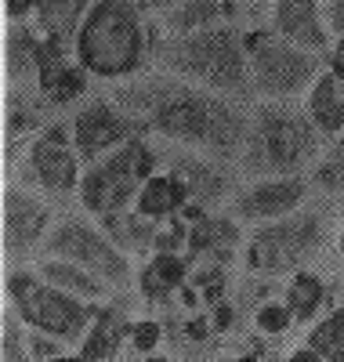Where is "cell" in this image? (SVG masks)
Returning <instances> with one entry per match:
<instances>
[{
	"label": "cell",
	"mask_w": 344,
	"mask_h": 362,
	"mask_svg": "<svg viewBox=\"0 0 344 362\" xmlns=\"http://www.w3.org/2000/svg\"><path fill=\"white\" fill-rule=\"evenodd\" d=\"M40 11V0H4V18L8 22H29Z\"/></svg>",
	"instance_id": "cell-38"
},
{
	"label": "cell",
	"mask_w": 344,
	"mask_h": 362,
	"mask_svg": "<svg viewBox=\"0 0 344 362\" xmlns=\"http://www.w3.org/2000/svg\"><path fill=\"white\" fill-rule=\"evenodd\" d=\"M156 148H160V163L185 177V185H189V192H193V203H200V206H207V210L229 203L232 192L239 189V185H236V170H232L225 160L193 153V148L164 145V141H156Z\"/></svg>",
	"instance_id": "cell-14"
},
{
	"label": "cell",
	"mask_w": 344,
	"mask_h": 362,
	"mask_svg": "<svg viewBox=\"0 0 344 362\" xmlns=\"http://www.w3.org/2000/svg\"><path fill=\"white\" fill-rule=\"evenodd\" d=\"M87 76L91 73L76 62L73 44L44 37V62H40V73H37V87L51 102V109L80 105L84 95H87Z\"/></svg>",
	"instance_id": "cell-16"
},
{
	"label": "cell",
	"mask_w": 344,
	"mask_h": 362,
	"mask_svg": "<svg viewBox=\"0 0 344 362\" xmlns=\"http://www.w3.org/2000/svg\"><path fill=\"white\" fill-rule=\"evenodd\" d=\"M102 228H105V235L113 239V243L123 250V254H149L152 250V243H156V232H160V221H149V218H142L138 210L131 206V210H120V214H109V218H95Z\"/></svg>",
	"instance_id": "cell-26"
},
{
	"label": "cell",
	"mask_w": 344,
	"mask_h": 362,
	"mask_svg": "<svg viewBox=\"0 0 344 362\" xmlns=\"http://www.w3.org/2000/svg\"><path fill=\"white\" fill-rule=\"evenodd\" d=\"M294 312L287 305V297H261L258 300V308H254V329L261 337H283L290 334V326H294Z\"/></svg>",
	"instance_id": "cell-32"
},
{
	"label": "cell",
	"mask_w": 344,
	"mask_h": 362,
	"mask_svg": "<svg viewBox=\"0 0 344 362\" xmlns=\"http://www.w3.org/2000/svg\"><path fill=\"white\" fill-rule=\"evenodd\" d=\"M323 18H326L330 37L340 40L344 37V0H323Z\"/></svg>",
	"instance_id": "cell-36"
},
{
	"label": "cell",
	"mask_w": 344,
	"mask_h": 362,
	"mask_svg": "<svg viewBox=\"0 0 344 362\" xmlns=\"http://www.w3.org/2000/svg\"><path fill=\"white\" fill-rule=\"evenodd\" d=\"M156 66L164 73L189 80L214 95L246 98L250 90V58L243 44V29L236 22L203 29L193 37H160L156 40Z\"/></svg>",
	"instance_id": "cell-4"
},
{
	"label": "cell",
	"mask_w": 344,
	"mask_h": 362,
	"mask_svg": "<svg viewBox=\"0 0 344 362\" xmlns=\"http://www.w3.org/2000/svg\"><path fill=\"white\" fill-rule=\"evenodd\" d=\"M156 40L138 0H95L73 37V54L95 80L123 83L142 76Z\"/></svg>",
	"instance_id": "cell-2"
},
{
	"label": "cell",
	"mask_w": 344,
	"mask_h": 362,
	"mask_svg": "<svg viewBox=\"0 0 344 362\" xmlns=\"http://www.w3.org/2000/svg\"><path fill=\"white\" fill-rule=\"evenodd\" d=\"M326 138L308 119L297 102H254L250 105L246 141L236 160V170L246 181L258 177H290L316 167Z\"/></svg>",
	"instance_id": "cell-3"
},
{
	"label": "cell",
	"mask_w": 344,
	"mask_h": 362,
	"mask_svg": "<svg viewBox=\"0 0 344 362\" xmlns=\"http://www.w3.org/2000/svg\"><path fill=\"white\" fill-rule=\"evenodd\" d=\"M333 247H337V254L344 257V225H340V228L333 232Z\"/></svg>",
	"instance_id": "cell-45"
},
{
	"label": "cell",
	"mask_w": 344,
	"mask_h": 362,
	"mask_svg": "<svg viewBox=\"0 0 344 362\" xmlns=\"http://www.w3.org/2000/svg\"><path fill=\"white\" fill-rule=\"evenodd\" d=\"M308 119L316 124V131L333 141L337 134H344V80L333 76L330 69H323V76L311 83V90L301 98Z\"/></svg>",
	"instance_id": "cell-23"
},
{
	"label": "cell",
	"mask_w": 344,
	"mask_h": 362,
	"mask_svg": "<svg viewBox=\"0 0 344 362\" xmlns=\"http://www.w3.org/2000/svg\"><path fill=\"white\" fill-rule=\"evenodd\" d=\"M326 239H330L326 206H301L279 221L254 225L239 257H243L246 276L279 279V276H294V272L308 268L323 254Z\"/></svg>",
	"instance_id": "cell-5"
},
{
	"label": "cell",
	"mask_w": 344,
	"mask_h": 362,
	"mask_svg": "<svg viewBox=\"0 0 344 362\" xmlns=\"http://www.w3.org/2000/svg\"><path fill=\"white\" fill-rule=\"evenodd\" d=\"M189 203H193V192H189V185H185V177L174 174L171 167H160L142 185V192L134 199V210L149 221H171Z\"/></svg>",
	"instance_id": "cell-22"
},
{
	"label": "cell",
	"mask_w": 344,
	"mask_h": 362,
	"mask_svg": "<svg viewBox=\"0 0 344 362\" xmlns=\"http://www.w3.org/2000/svg\"><path fill=\"white\" fill-rule=\"evenodd\" d=\"M283 297H287V305H290L294 319H297V322H308V326L323 315L326 300H330L326 279L319 276L316 268H301V272H294V276H287Z\"/></svg>",
	"instance_id": "cell-27"
},
{
	"label": "cell",
	"mask_w": 344,
	"mask_h": 362,
	"mask_svg": "<svg viewBox=\"0 0 344 362\" xmlns=\"http://www.w3.org/2000/svg\"><path fill=\"white\" fill-rule=\"evenodd\" d=\"M326 69H330L333 76L344 80V37L330 44V51H326Z\"/></svg>",
	"instance_id": "cell-39"
},
{
	"label": "cell",
	"mask_w": 344,
	"mask_h": 362,
	"mask_svg": "<svg viewBox=\"0 0 344 362\" xmlns=\"http://www.w3.org/2000/svg\"><path fill=\"white\" fill-rule=\"evenodd\" d=\"M51 102L40 95L37 83H8V98H4V138L8 145L25 141V138H37L47 124Z\"/></svg>",
	"instance_id": "cell-19"
},
{
	"label": "cell",
	"mask_w": 344,
	"mask_h": 362,
	"mask_svg": "<svg viewBox=\"0 0 344 362\" xmlns=\"http://www.w3.org/2000/svg\"><path fill=\"white\" fill-rule=\"evenodd\" d=\"M4 305L18 312L29 329H44L62 344L80 348L91 322L98 315V305L80 300L66 290L51 286L33 264H11L4 276Z\"/></svg>",
	"instance_id": "cell-6"
},
{
	"label": "cell",
	"mask_w": 344,
	"mask_h": 362,
	"mask_svg": "<svg viewBox=\"0 0 344 362\" xmlns=\"http://www.w3.org/2000/svg\"><path fill=\"white\" fill-rule=\"evenodd\" d=\"M243 44L250 58V90L258 102H297L326 69L319 54L287 44L272 29H243Z\"/></svg>",
	"instance_id": "cell-8"
},
{
	"label": "cell",
	"mask_w": 344,
	"mask_h": 362,
	"mask_svg": "<svg viewBox=\"0 0 344 362\" xmlns=\"http://www.w3.org/2000/svg\"><path fill=\"white\" fill-rule=\"evenodd\" d=\"M33 268L40 272L51 286L66 290V293H73V297H80V300H91V305H105L109 297H116V290H113L105 279H98L95 272H87V268H80V264H73V261L37 257Z\"/></svg>",
	"instance_id": "cell-24"
},
{
	"label": "cell",
	"mask_w": 344,
	"mask_h": 362,
	"mask_svg": "<svg viewBox=\"0 0 344 362\" xmlns=\"http://www.w3.org/2000/svg\"><path fill=\"white\" fill-rule=\"evenodd\" d=\"M51 362H87V358H84L80 351H62V355H55Z\"/></svg>",
	"instance_id": "cell-43"
},
{
	"label": "cell",
	"mask_w": 344,
	"mask_h": 362,
	"mask_svg": "<svg viewBox=\"0 0 344 362\" xmlns=\"http://www.w3.org/2000/svg\"><path fill=\"white\" fill-rule=\"evenodd\" d=\"M189 276H193L189 254H156L152 250L138 268L134 290H138V297L145 300V305H160V300H167L171 293L185 290Z\"/></svg>",
	"instance_id": "cell-20"
},
{
	"label": "cell",
	"mask_w": 344,
	"mask_h": 362,
	"mask_svg": "<svg viewBox=\"0 0 344 362\" xmlns=\"http://www.w3.org/2000/svg\"><path fill=\"white\" fill-rule=\"evenodd\" d=\"M4 257L8 264H33L55 228V206L33 185H4Z\"/></svg>",
	"instance_id": "cell-11"
},
{
	"label": "cell",
	"mask_w": 344,
	"mask_h": 362,
	"mask_svg": "<svg viewBox=\"0 0 344 362\" xmlns=\"http://www.w3.org/2000/svg\"><path fill=\"white\" fill-rule=\"evenodd\" d=\"M116 105H123L131 116H138L149 138L193 148V153L236 163L246 141L250 105L246 98H229L203 90L189 80H178L171 73L160 76H134L116 83L109 95Z\"/></svg>",
	"instance_id": "cell-1"
},
{
	"label": "cell",
	"mask_w": 344,
	"mask_h": 362,
	"mask_svg": "<svg viewBox=\"0 0 344 362\" xmlns=\"http://www.w3.org/2000/svg\"><path fill=\"white\" fill-rule=\"evenodd\" d=\"M311 189L326 192V196H344V134H337L333 141H326L323 156L311 167Z\"/></svg>",
	"instance_id": "cell-30"
},
{
	"label": "cell",
	"mask_w": 344,
	"mask_h": 362,
	"mask_svg": "<svg viewBox=\"0 0 344 362\" xmlns=\"http://www.w3.org/2000/svg\"><path fill=\"white\" fill-rule=\"evenodd\" d=\"M236 4H272V0H236Z\"/></svg>",
	"instance_id": "cell-46"
},
{
	"label": "cell",
	"mask_w": 344,
	"mask_h": 362,
	"mask_svg": "<svg viewBox=\"0 0 344 362\" xmlns=\"http://www.w3.org/2000/svg\"><path fill=\"white\" fill-rule=\"evenodd\" d=\"M189 221L181 214L171 218V221H160V232H156V243L152 250L156 254H189Z\"/></svg>",
	"instance_id": "cell-34"
},
{
	"label": "cell",
	"mask_w": 344,
	"mask_h": 362,
	"mask_svg": "<svg viewBox=\"0 0 344 362\" xmlns=\"http://www.w3.org/2000/svg\"><path fill=\"white\" fill-rule=\"evenodd\" d=\"M95 0H40V11H37V29L51 40H66L73 44L76 29L87 15V8Z\"/></svg>",
	"instance_id": "cell-28"
},
{
	"label": "cell",
	"mask_w": 344,
	"mask_h": 362,
	"mask_svg": "<svg viewBox=\"0 0 344 362\" xmlns=\"http://www.w3.org/2000/svg\"><path fill=\"white\" fill-rule=\"evenodd\" d=\"M0 362H33L29 351V326L18 319L15 308L4 305V319H0Z\"/></svg>",
	"instance_id": "cell-31"
},
{
	"label": "cell",
	"mask_w": 344,
	"mask_h": 362,
	"mask_svg": "<svg viewBox=\"0 0 344 362\" xmlns=\"http://www.w3.org/2000/svg\"><path fill=\"white\" fill-rule=\"evenodd\" d=\"M283 362H326V358H323L319 351H311L308 344H297L294 351H287V358H283Z\"/></svg>",
	"instance_id": "cell-40"
},
{
	"label": "cell",
	"mask_w": 344,
	"mask_h": 362,
	"mask_svg": "<svg viewBox=\"0 0 344 362\" xmlns=\"http://www.w3.org/2000/svg\"><path fill=\"white\" fill-rule=\"evenodd\" d=\"M142 362H185L181 355H145Z\"/></svg>",
	"instance_id": "cell-44"
},
{
	"label": "cell",
	"mask_w": 344,
	"mask_h": 362,
	"mask_svg": "<svg viewBox=\"0 0 344 362\" xmlns=\"http://www.w3.org/2000/svg\"><path fill=\"white\" fill-rule=\"evenodd\" d=\"M246 235L243 225L229 214H207L189 228V261L196 264H229L236 257V250H243Z\"/></svg>",
	"instance_id": "cell-18"
},
{
	"label": "cell",
	"mask_w": 344,
	"mask_h": 362,
	"mask_svg": "<svg viewBox=\"0 0 344 362\" xmlns=\"http://www.w3.org/2000/svg\"><path fill=\"white\" fill-rule=\"evenodd\" d=\"M210 326H214V334H229L236 326V305L232 300H217L214 312H210Z\"/></svg>",
	"instance_id": "cell-37"
},
{
	"label": "cell",
	"mask_w": 344,
	"mask_h": 362,
	"mask_svg": "<svg viewBox=\"0 0 344 362\" xmlns=\"http://www.w3.org/2000/svg\"><path fill=\"white\" fill-rule=\"evenodd\" d=\"M138 4H142L145 11H152V15H167V11H174L178 4H185V0H138Z\"/></svg>",
	"instance_id": "cell-41"
},
{
	"label": "cell",
	"mask_w": 344,
	"mask_h": 362,
	"mask_svg": "<svg viewBox=\"0 0 344 362\" xmlns=\"http://www.w3.org/2000/svg\"><path fill=\"white\" fill-rule=\"evenodd\" d=\"M69 127H73V145H76V153L87 163H95L109 153H116L120 145H127L145 131V124L138 116H131L123 105H116L113 98H91V102H80L73 119H69Z\"/></svg>",
	"instance_id": "cell-12"
},
{
	"label": "cell",
	"mask_w": 344,
	"mask_h": 362,
	"mask_svg": "<svg viewBox=\"0 0 344 362\" xmlns=\"http://www.w3.org/2000/svg\"><path fill=\"white\" fill-rule=\"evenodd\" d=\"M311 177L308 174H290V177H258L243 181L229 199V214L239 225H268L308 206L311 199Z\"/></svg>",
	"instance_id": "cell-13"
},
{
	"label": "cell",
	"mask_w": 344,
	"mask_h": 362,
	"mask_svg": "<svg viewBox=\"0 0 344 362\" xmlns=\"http://www.w3.org/2000/svg\"><path fill=\"white\" fill-rule=\"evenodd\" d=\"M160 167H164L160 148H156L149 134H142L127 145H120L116 153L84 167L76 203L84 206L87 218H109V214H120V210H131L142 185Z\"/></svg>",
	"instance_id": "cell-7"
},
{
	"label": "cell",
	"mask_w": 344,
	"mask_h": 362,
	"mask_svg": "<svg viewBox=\"0 0 344 362\" xmlns=\"http://www.w3.org/2000/svg\"><path fill=\"white\" fill-rule=\"evenodd\" d=\"M80 163L84 160H80L76 145H73V127L55 119V124H47L25 145V174H29V181H22V185H33L51 199L76 196L80 177H84Z\"/></svg>",
	"instance_id": "cell-10"
},
{
	"label": "cell",
	"mask_w": 344,
	"mask_h": 362,
	"mask_svg": "<svg viewBox=\"0 0 344 362\" xmlns=\"http://www.w3.org/2000/svg\"><path fill=\"white\" fill-rule=\"evenodd\" d=\"M167 341V326L160 322V319H152V315H134V322H131V351L134 355H156L160 351V344Z\"/></svg>",
	"instance_id": "cell-33"
},
{
	"label": "cell",
	"mask_w": 344,
	"mask_h": 362,
	"mask_svg": "<svg viewBox=\"0 0 344 362\" xmlns=\"http://www.w3.org/2000/svg\"><path fill=\"white\" fill-rule=\"evenodd\" d=\"M236 0H185L174 11L160 15V25L167 29V37H193L203 29L225 25L236 18Z\"/></svg>",
	"instance_id": "cell-25"
},
{
	"label": "cell",
	"mask_w": 344,
	"mask_h": 362,
	"mask_svg": "<svg viewBox=\"0 0 344 362\" xmlns=\"http://www.w3.org/2000/svg\"><path fill=\"white\" fill-rule=\"evenodd\" d=\"M40 257L73 261L87 272H95L98 279H105L116 293L134 290V279H138L134 257L123 254L95 218H58Z\"/></svg>",
	"instance_id": "cell-9"
},
{
	"label": "cell",
	"mask_w": 344,
	"mask_h": 362,
	"mask_svg": "<svg viewBox=\"0 0 344 362\" xmlns=\"http://www.w3.org/2000/svg\"><path fill=\"white\" fill-rule=\"evenodd\" d=\"M222 362H261V355L250 348V351H239V355H232V358H222Z\"/></svg>",
	"instance_id": "cell-42"
},
{
	"label": "cell",
	"mask_w": 344,
	"mask_h": 362,
	"mask_svg": "<svg viewBox=\"0 0 344 362\" xmlns=\"http://www.w3.org/2000/svg\"><path fill=\"white\" fill-rule=\"evenodd\" d=\"M268 29L275 37H283L287 44L304 47L311 54H326L333 44L323 18V0H272Z\"/></svg>",
	"instance_id": "cell-15"
},
{
	"label": "cell",
	"mask_w": 344,
	"mask_h": 362,
	"mask_svg": "<svg viewBox=\"0 0 344 362\" xmlns=\"http://www.w3.org/2000/svg\"><path fill=\"white\" fill-rule=\"evenodd\" d=\"M29 351H33V362H51L55 355L69 351V344H62L58 337L44 334V329H29Z\"/></svg>",
	"instance_id": "cell-35"
},
{
	"label": "cell",
	"mask_w": 344,
	"mask_h": 362,
	"mask_svg": "<svg viewBox=\"0 0 344 362\" xmlns=\"http://www.w3.org/2000/svg\"><path fill=\"white\" fill-rule=\"evenodd\" d=\"M44 62V33L29 22L4 25V76L8 83H37Z\"/></svg>",
	"instance_id": "cell-21"
},
{
	"label": "cell",
	"mask_w": 344,
	"mask_h": 362,
	"mask_svg": "<svg viewBox=\"0 0 344 362\" xmlns=\"http://www.w3.org/2000/svg\"><path fill=\"white\" fill-rule=\"evenodd\" d=\"M304 344L319 351L326 362H344V305H333L308 326Z\"/></svg>",
	"instance_id": "cell-29"
},
{
	"label": "cell",
	"mask_w": 344,
	"mask_h": 362,
	"mask_svg": "<svg viewBox=\"0 0 344 362\" xmlns=\"http://www.w3.org/2000/svg\"><path fill=\"white\" fill-rule=\"evenodd\" d=\"M134 297L131 290H123L116 297H109L105 305H98V315L91 322L87 337L80 341V355L87 362H116L123 344L131 341V322H134Z\"/></svg>",
	"instance_id": "cell-17"
}]
</instances>
